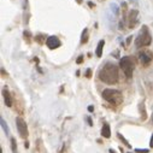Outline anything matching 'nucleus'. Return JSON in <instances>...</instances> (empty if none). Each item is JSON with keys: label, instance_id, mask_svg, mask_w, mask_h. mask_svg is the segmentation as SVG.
<instances>
[{"label": "nucleus", "instance_id": "1", "mask_svg": "<svg viewBox=\"0 0 153 153\" xmlns=\"http://www.w3.org/2000/svg\"><path fill=\"white\" fill-rule=\"evenodd\" d=\"M99 80L106 84H116L119 80L118 67L113 63H105L99 71Z\"/></svg>", "mask_w": 153, "mask_h": 153}, {"label": "nucleus", "instance_id": "2", "mask_svg": "<svg viewBox=\"0 0 153 153\" xmlns=\"http://www.w3.org/2000/svg\"><path fill=\"white\" fill-rule=\"evenodd\" d=\"M101 95L107 103H110V104H112L115 106L120 105L122 101H123V95H122V93L117 89H111V88L104 89Z\"/></svg>", "mask_w": 153, "mask_h": 153}, {"label": "nucleus", "instance_id": "3", "mask_svg": "<svg viewBox=\"0 0 153 153\" xmlns=\"http://www.w3.org/2000/svg\"><path fill=\"white\" fill-rule=\"evenodd\" d=\"M152 42V36H151V33H149V29L147 25H142L141 29H140V33L135 40V46L137 48L140 47H146V46H149Z\"/></svg>", "mask_w": 153, "mask_h": 153}, {"label": "nucleus", "instance_id": "4", "mask_svg": "<svg viewBox=\"0 0 153 153\" xmlns=\"http://www.w3.org/2000/svg\"><path fill=\"white\" fill-rule=\"evenodd\" d=\"M119 68L122 69V71L124 72L127 78H132L133 77V72L135 69V62L133 60L132 57H122L119 59Z\"/></svg>", "mask_w": 153, "mask_h": 153}, {"label": "nucleus", "instance_id": "5", "mask_svg": "<svg viewBox=\"0 0 153 153\" xmlns=\"http://www.w3.org/2000/svg\"><path fill=\"white\" fill-rule=\"evenodd\" d=\"M16 126H17V130H18L19 136L22 139H27L29 133H28V126L25 123V120L22 117H17L16 118Z\"/></svg>", "mask_w": 153, "mask_h": 153}, {"label": "nucleus", "instance_id": "6", "mask_svg": "<svg viewBox=\"0 0 153 153\" xmlns=\"http://www.w3.org/2000/svg\"><path fill=\"white\" fill-rule=\"evenodd\" d=\"M137 57H139L140 63H141L143 67H148V65L151 64V62H152V59H153L152 52H151V51H146V50L140 51L139 54H137Z\"/></svg>", "mask_w": 153, "mask_h": 153}, {"label": "nucleus", "instance_id": "7", "mask_svg": "<svg viewBox=\"0 0 153 153\" xmlns=\"http://www.w3.org/2000/svg\"><path fill=\"white\" fill-rule=\"evenodd\" d=\"M137 15H139L137 10H130L129 11V13H128V27L130 29H134L137 25V23H139Z\"/></svg>", "mask_w": 153, "mask_h": 153}, {"label": "nucleus", "instance_id": "8", "mask_svg": "<svg viewBox=\"0 0 153 153\" xmlns=\"http://www.w3.org/2000/svg\"><path fill=\"white\" fill-rule=\"evenodd\" d=\"M46 45H47V47H48L50 50H55V48H58V47L62 46V42H60V40H59L57 36L52 35V36H48V38H47Z\"/></svg>", "mask_w": 153, "mask_h": 153}, {"label": "nucleus", "instance_id": "9", "mask_svg": "<svg viewBox=\"0 0 153 153\" xmlns=\"http://www.w3.org/2000/svg\"><path fill=\"white\" fill-rule=\"evenodd\" d=\"M3 98H4V103L7 107H12L13 105V98L10 93V90L7 89V87H4L3 88Z\"/></svg>", "mask_w": 153, "mask_h": 153}, {"label": "nucleus", "instance_id": "10", "mask_svg": "<svg viewBox=\"0 0 153 153\" xmlns=\"http://www.w3.org/2000/svg\"><path fill=\"white\" fill-rule=\"evenodd\" d=\"M101 136H104L105 139L111 137V128L107 123H104V126L101 128Z\"/></svg>", "mask_w": 153, "mask_h": 153}, {"label": "nucleus", "instance_id": "11", "mask_svg": "<svg viewBox=\"0 0 153 153\" xmlns=\"http://www.w3.org/2000/svg\"><path fill=\"white\" fill-rule=\"evenodd\" d=\"M104 46H105V40H100V41L98 42V46H97V50H95V54H97L98 58H101Z\"/></svg>", "mask_w": 153, "mask_h": 153}, {"label": "nucleus", "instance_id": "12", "mask_svg": "<svg viewBox=\"0 0 153 153\" xmlns=\"http://www.w3.org/2000/svg\"><path fill=\"white\" fill-rule=\"evenodd\" d=\"M88 39H89L88 29L84 28V29H83V32H82V35H81V42H82V44H87V42H88Z\"/></svg>", "mask_w": 153, "mask_h": 153}, {"label": "nucleus", "instance_id": "13", "mask_svg": "<svg viewBox=\"0 0 153 153\" xmlns=\"http://www.w3.org/2000/svg\"><path fill=\"white\" fill-rule=\"evenodd\" d=\"M34 40H35L38 44L44 45V41H45V40H47V39H46V35H44V34H38V35L34 38Z\"/></svg>", "mask_w": 153, "mask_h": 153}, {"label": "nucleus", "instance_id": "14", "mask_svg": "<svg viewBox=\"0 0 153 153\" xmlns=\"http://www.w3.org/2000/svg\"><path fill=\"white\" fill-rule=\"evenodd\" d=\"M0 123H1V128H3V130H4V133L6 134V135H9V127H7V123H6V122H5V119L1 117V118H0Z\"/></svg>", "mask_w": 153, "mask_h": 153}, {"label": "nucleus", "instance_id": "15", "mask_svg": "<svg viewBox=\"0 0 153 153\" xmlns=\"http://www.w3.org/2000/svg\"><path fill=\"white\" fill-rule=\"evenodd\" d=\"M23 38L28 44L32 42V34H30V32H28V30H24L23 32Z\"/></svg>", "mask_w": 153, "mask_h": 153}, {"label": "nucleus", "instance_id": "16", "mask_svg": "<svg viewBox=\"0 0 153 153\" xmlns=\"http://www.w3.org/2000/svg\"><path fill=\"white\" fill-rule=\"evenodd\" d=\"M11 151L12 153H17V141L15 137H11Z\"/></svg>", "mask_w": 153, "mask_h": 153}, {"label": "nucleus", "instance_id": "17", "mask_svg": "<svg viewBox=\"0 0 153 153\" xmlns=\"http://www.w3.org/2000/svg\"><path fill=\"white\" fill-rule=\"evenodd\" d=\"M117 136H118V139H119V140H120L122 142H123V143L126 145V147H128V148H132L130 143H129V142H128V141H127V140L124 139V136H123V135H122V134H119V133H118V134H117Z\"/></svg>", "mask_w": 153, "mask_h": 153}, {"label": "nucleus", "instance_id": "18", "mask_svg": "<svg viewBox=\"0 0 153 153\" xmlns=\"http://www.w3.org/2000/svg\"><path fill=\"white\" fill-rule=\"evenodd\" d=\"M139 107H140V111H141V113H142V117H141V118H142V120H145V119L147 118V115H146V110H145V104H143V103H141Z\"/></svg>", "mask_w": 153, "mask_h": 153}, {"label": "nucleus", "instance_id": "19", "mask_svg": "<svg viewBox=\"0 0 153 153\" xmlns=\"http://www.w3.org/2000/svg\"><path fill=\"white\" fill-rule=\"evenodd\" d=\"M111 9H112V11H113L115 15H118V6L116 4H111Z\"/></svg>", "mask_w": 153, "mask_h": 153}, {"label": "nucleus", "instance_id": "20", "mask_svg": "<svg viewBox=\"0 0 153 153\" xmlns=\"http://www.w3.org/2000/svg\"><path fill=\"white\" fill-rule=\"evenodd\" d=\"M86 77H87V78H90V77H92V69H87V71H86Z\"/></svg>", "mask_w": 153, "mask_h": 153}, {"label": "nucleus", "instance_id": "21", "mask_svg": "<svg viewBox=\"0 0 153 153\" xmlns=\"http://www.w3.org/2000/svg\"><path fill=\"white\" fill-rule=\"evenodd\" d=\"M135 152H136V153H148V149H140V148H136Z\"/></svg>", "mask_w": 153, "mask_h": 153}, {"label": "nucleus", "instance_id": "22", "mask_svg": "<svg viewBox=\"0 0 153 153\" xmlns=\"http://www.w3.org/2000/svg\"><path fill=\"white\" fill-rule=\"evenodd\" d=\"M82 62H83V55H80V57L76 59V63H77V64H81Z\"/></svg>", "mask_w": 153, "mask_h": 153}, {"label": "nucleus", "instance_id": "23", "mask_svg": "<svg viewBox=\"0 0 153 153\" xmlns=\"http://www.w3.org/2000/svg\"><path fill=\"white\" fill-rule=\"evenodd\" d=\"M87 122H88V124L92 127V126H93V120H92V118L90 117H87Z\"/></svg>", "mask_w": 153, "mask_h": 153}, {"label": "nucleus", "instance_id": "24", "mask_svg": "<svg viewBox=\"0 0 153 153\" xmlns=\"http://www.w3.org/2000/svg\"><path fill=\"white\" fill-rule=\"evenodd\" d=\"M88 6H89V7H92V9H93V7L95 6V4H94L93 1H88Z\"/></svg>", "mask_w": 153, "mask_h": 153}, {"label": "nucleus", "instance_id": "25", "mask_svg": "<svg viewBox=\"0 0 153 153\" xmlns=\"http://www.w3.org/2000/svg\"><path fill=\"white\" fill-rule=\"evenodd\" d=\"M88 111H89V112H93V111H94V106H93V105H89V106H88Z\"/></svg>", "mask_w": 153, "mask_h": 153}, {"label": "nucleus", "instance_id": "26", "mask_svg": "<svg viewBox=\"0 0 153 153\" xmlns=\"http://www.w3.org/2000/svg\"><path fill=\"white\" fill-rule=\"evenodd\" d=\"M149 147H151V148H153V134H152V136H151V141H149Z\"/></svg>", "mask_w": 153, "mask_h": 153}, {"label": "nucleus", "instance_id": "27", "mask_svg": "<svg viewBox=\"0 0 153 153\" xmlns=\"http://www.w3.org/2000/svg\"><path fill=\"white\" fill-rule=\"evenodd\" d=\"M130 41H132V36H129V38L127 39V44H130Z\"/></svg>", "mask_w": 153, "mask_h": 153}, {"label": "nucleus", "instance_id": "28", "mask_svg": "<svg viewBox=\"0 0 153 153\" xmlns=\"http://www.w3.org/2000/svg\"><path fill=\"white\" fill-rule=\"evenodd\" d=\"M82 1H83V0H76V3H77V4H80V5L82 4Z\"/></svg>", "mask_w": 153, "mask_h": 153}, {"label": "nucleus", "instance_id": "29", "mask_svg": "<svg viewBox=\"0 0 153 153\" xmlns=\"http://www.w3.org/2000/svg\"><path fill=\"white\" fill-rule=\"evenodd\" d=\"M109 152H110V153H116V151H115V149H111V148H110V151H109Z\"/></svg>", "mask_w": 153, "mask_h": 153}, {"label": "nucleus", "instance_id": "30", "mask_svg": "<svg viewBox=\"0 0 153 153\" xmlns=\"http://www.w3.org/2000/svg\"><path fill=\"white\" fill-rule=\"evenodd\" d=\"M152 120H153V115H152Z\"/></svg>", "mask_w": 153, "mask_h": 153}]
</instances>
